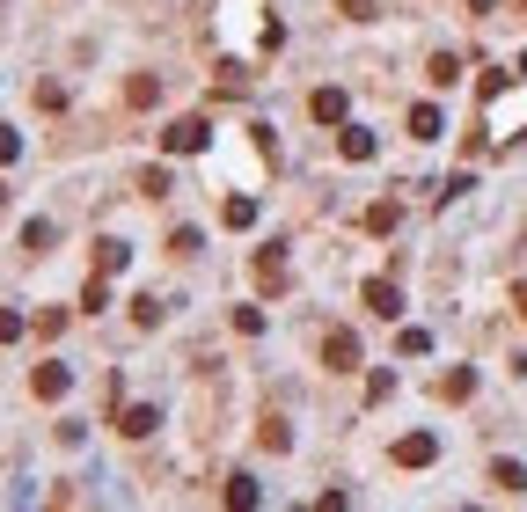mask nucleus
I'll list each match as a JSON object with an SVG mask.
<instances>
[{
    "mask_svg": "<svg viewBox=\"0 0 527 512\" xmlns=\"http://www.w3.org/2000/svg\"><path fill=\"white\" fill-rule=\"evenodd\" d=\"M461 81V59H454V51H440V59H433V88H454Z\"/></svg>",
    "mask_w": 527,
    "mask_h": 512,
    "instance_id": "nucleus-16",
    "label": "nucleus"
},
{
    "mask_svg": "<svg viewBox=\"0 0 527 512\" xmlns=\"http://www.w3.org/2000/svg\"><path fill=\"white\" fill-rule=\"evenodd\" d=\"M103 308H111V286H103V271H95L88 286H81V315H103Z\"/></svg>",
    "mask_w": 527,
    "mask_h": 512,
    "instance_id": "nucleus-15",
    "label": "nucleus"
},
{
    "mask_svg": "<svg viewBox=\"0 0 527 512\" xmlns=\"http://www.w3.org/2000/svg\"><path fill=\"white\" fill-rule=\"evenodd\" d=\"M337 154H344V161H374V154H381V139L366 132V125H344V132H337Z\"/></svg>",
    "mask_w": 527,
    "mask_h": 512,
    "instance_id": "nucleus-4",
    "label": "nucleus"
},
{
    "mask_svg": "<svg viewBox=\"0 0 527 512\" xmlns=\"http://www.w3.org/2000/svg\"><path fill=\"white\" fill-rule=\"evenodd\" d=\"M440 125H447L440 103H417V110H410V139H440Z\"/></svg>",
    "mask_w": 527,
    "mask_h": 512,
    "instance_id": "nucleus-9",
    "label": "nucleus"
},
{
    "mask_svg": "<svg viewBox=\"0 0 527 512\" xmlns=\"http://www.w3.org/2000/svg\"><path fill=\"white\" fill-rule=\"evenodd\" d=\"M469 8H477V15H491V8H498V0H469Z\"/></svg>",
    "mask_w": 527,
    "mask_h": 512,
    "instance_id": "nucleus-27",
    "label": "nucleus"
},
{
    "mask_svg": "<svg viewBox=\"0 0 527 512\" xmlns=\"http://www.w3.org/2000/svg\"><path fill=\"white\" fill-rule=\"evenodd\" d=\"M366 308H374L381 322H396V315H403V293L389 286V278H366Z\"/></svg>",
    "mask_w": 527,
    "mask_h": 512,
    "instance_id": "nucleus-6",
    "label": "nucleus"
},
{
    "mask_svg": "<svg viewBox=\"0 0 527 512\" xmlns=\"http://www.w3.org/2000/svg\"><path fill=\"white\" fill-rule=\"evenodd\" d=\"M22 154V139H15V125H0V161H15Z\"/></svg>",
    "mask_w": 527,
    "mask_h": 512,
    "instance_id": "nucleus-25",
    "label": "nucleus"
},
{
    "mask_svg": "<svg viewBox=\"0 0 527 512\" xmlns=\"http://www.w3.org/2000/svg\"><path fill=\"white\" fill-rule=\"evenodd\" d=\"M491 483H498V490H520V483H527V469H520V462H498V469H491Z\"/></svg>",
    "mask_w": 527,
    "mask_h": 512,
    "instance_id": "nucleus-19",
    "label": "nucleus"
},
{
    "mask_svg": "<svg viewBox=\"0 0 527 512\" xmlns=\"http://www.w3.org/2000/svg\"><path fill=\"white\" fill-rule=\"evenodd\" d=\"M323 366H330V373H359V337H352V329H330V337H323Z\"/></svg>",
    "mask_w": 527,
    "mask_h": 512,
    "instance_id": "nucleus-3",
    "label": "nucleus"
},
{
    "mask_svg": "<svg viewBox=\"0 0 527 512\" xmlns=\"http://www.w3.org/2000/svg\"><path fill=\"white\" fill-rule=\"evenodd\" d=\"M366 227H374V235H396V227H403V205H396V198H381L374 212H366Z\"/></svg>",
    "mask_w": 527,
    "mask_h": 512,
    "instance_id": "nucleus-13",
    "label": "nucleus"
},
{
    "mask_svg": "<svg viewBox=\"0 0 527 512\" xmlns=\"http://www.w3.org/2000/svg\"><path fill=\"white\" fill-rule=\"evenodd\" d=\"M154 425H162V410H147V403H132V410L118 418V432H125V439H147Z\"/></svg>",
    "mask_w": 527,
    "mask_h": 512,
    "instance_id": "nucleus-8",
    "label": "nucleus"
},
{
    "mask_svg": "<svg viewBox=\"0 0 527 512\" xmlns=\"http://www.w3.org/2000/svg\"><path fill=\"white\" fill-rule=\"evenodd\" d=\"M513 308H520V315H527V286H513Z\"/></svg>",
    "mask_w": 527,
    "mask_h": 512,
    "instance_id": "nucleus-26",
    "label": "nucleus"
},
{
    "mask_svg": "<svg viewBox=\"0 0 527 512\" xmlns=\"http://www.w3.org/2000/svg\"><path fill=\"white\" fill-rule=\"evenodd\" d=\"M0 205H8V184H0Z\"/></svg>",
    "mask_w": 527,
    "mask_h": 512,
    "instance_id": "nucleus-28",
    "label": "nucleus"
},
{
    "mask_svg": "<svg viewBox=\"0 0 527 512\" xmlns=\"http://www.w3.org/2000/svg\"><path fill=\"white\" fill-rule=\"evenodd\" d=\"M256 286H272V293L286 286V256H279V249H264V256H256Z\"/></svg>",
    "mask_w": 527,
    "mask_h": 512,
    "instance_id": "nucleus-11",
    "label": "nucleus"
},
{
    "mask_svg": "<svg viewBox=\"0 0 527 512\" xmlns=\"http://www.w3.org/2000/svg\"><path fill=\"white\" fill-rule=\"evenodd\" d=\"M256 439H264V446H272V454H286V446H293V439H286V425H279V418H272V425H256Z\"/></svg>",
    "mask_w": 527,
    "mask_h": 512,
    "instance_id": "nucleus-21",
    "label": "nucleus"
},
{
    "mask_svg": "<svg viewBox=\"0 0 527 512\" xmlns=\"http://www.w3.org/2000/svg\"><path fill=\"white\" fill-rule=\"evenodd\" d=\"M337 15H352V22H374V0H337Z\"/></svg>",
    "mask_w": 527,
    "mask_h": 512,
    "instance_id": "nucleus-24",
    "label": "nucleus"
},
{
    "mask_svg": "<svg viewBox=\"0 0 527 512\" xmlns=\"http://www.w3.org/2000/svg\"><path fill=\"white\" fill-rule=\"evenodd\" d=\"M30 388L44 395V403H59V395L74 388V373H67V366H37V381H30Z\"/></svg>",
    "mask_w": 527,
    "mask_h": 512,
    "instance_id": "nucleus-7",
    "label": "nucleus"
},
{
    "mask_svg": "<svg viewBox=\"0 0 527 512\" xmlns=\"http://www.w3.org/2000/svg\"><path fill=\"white\" fill-rule=\"evenodd\" d=\"M22 249H37V256L51 249V220H30V227H22Z\"/></svg>",
    "mask_w": 527,
    "mask_h": 512,
    "instance_id": "nucleus-18",
    "label": "nucleus"
},
{
    "mask_svg": "<svg viewBox=\"0 0 527 512\" xmlns=\"http://www.w3.org/2000/svg\"><path fill=\"white\" fill-rule=\"evenodd\" d=\"M235 329L242 337H264V308H235Z\"/></svg>",
    "mask_w": 527,
    "mask_h": 512,
    "instance_id": "nucleus-22",
    "label": "nucleus"
},
{
    "mask_svg": "<svg viewBox=\"0 0 527 512\" xmlns=\"http://www.w3.org/2000/svg\"><path fill=\"white\" fill-rule=\"evenodd\" d=\"M132 322H147V329H154V322H162V301H154V293H139V301H132Z\"/></svg>",
    "mask_w": 527,
    "mask_h": 512,
    "instance_id": "nucleus-20",
    "label": "nucleus"
},
{
    "mask_svg": "<svg viewBox=\"0 0 527 512\" xmlns=\"http://www.w3.org/2000/svg\"><path fill=\"white\" fill-rule=\"evenodd\" d=\"M228 505H235V512H256V505H264L256 476H228Z\"/></svg>",
    "mask_w": 527,
    "mask_h": 512,
    "instance_id": "nucleus-10",
    "label": "nucleus"
},
{
    "mask_svg": "<svg viewBox=\"0 0 527 512\" xmlns=\"http://www.w3.org/2000/svg\"><path fill=\"white\" fill-rule=\"evenodd\" d=\"M125 264H132V249H125V242H95V271H103V278L125 271Z\"/></svg>",
    "mask_w": 527,
    "mask_h": 512,
    "instance_id": "nucleus-14",
    "label": "nucleus"
},
{
    "mask_svg": "<svg viewBox=\"0 0 527 512\" xmlns=\"http://www.w3.org/2000/svg\"><path fill=\"white\" fill-rule=\"evenodd\" d=\"M162 147H169V154H205V147H213V125H205V118H176V125L162 132Z\"/></svg>",
    "mask_w": 527,
    "mask_h": 512,
    "instance_id": "nucleus-2",
    "label": "nucleus"
},
{
    "mask_svg": "<svg viewBox=\"0 0 527 512\" xmlns=\"http://www.w3.org/2000/svg\"><path fill=\"white\" fill-rule=\"evenodd\" d=\"M440 395H447V403H469V395H477V373H469V366H454V373L440 381Z\"/></svg>",
    "mask_w": 527,
    "mask_h": 512,
    "instance_id": "nucleus-12",
    "label": "nucleus"
},
{
    "mask_svg": "<svg viewBox=\"0 0 527 512\" xmlns=\"http://www.w3.org/2000/svg\"><path fill=\"white\" fill-rule=\"evenodd\" d=\"M22 329H30V322H22L15 308H0V345H15V337H22Z\"/></svg>",
    "mask_w": 527,
    "mask_h": 512,
    "instance_id": "nucleus-23",
    "label": "nucleus"
},
{
    "mask_svg": "<svg viewBox=\"0 0 527 512\" xmlns=\"http://www.w3.org/2000/svg\"><path fill=\"white\" fill-rule=\"evenodd\" d=\"M308 110H315V125H344V110H352V103H344V88H315Z\"/></svg>",
    "mask_w": 527,
    "mask_h": 512,
    "instance_id": "nucleus-5",
    "label": "nucleus"
},
{
    "mask_svg": "<svg viewBox=\"0 0 527 512\" xmlns=\"http://www.w3.org/2000/svg\"><path fill=\"white\" fill-rule=\"evenodd\" d=\"M440 462V432H403L396 439V469H433Z\"/></svg>",
    "mask_w": 527,
    "mask_h": 512,
    "instance_id": "nucleus-1",
    "label": "nucleus"
},
{
    "mask_svg": "<svg viewBox=\"0 0 527 512\" xmlns=\"http://www.w3.org/2000/svg\"><path fill=\"white\" fill-rule=\"evenodd\" d=\"M220 220H228V227H256V198H228Z\"/></svg>",
    "mask_w": 527,
    "mask_h": 512,
    "instance_id": "nucleus-17",
    "label": "nucleus"
}]
</instances>
